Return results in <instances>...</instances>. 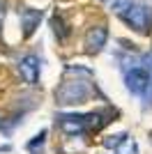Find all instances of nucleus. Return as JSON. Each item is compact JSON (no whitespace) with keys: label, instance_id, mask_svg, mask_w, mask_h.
Listing matches in <instances>:
<instances>
[{"label":"nucleus","instance_id":"4","mask_svg":"<svg viewBox=\"0 0 152 154\" xmlns=\"http://www.w3.org/2000/svg\"><path fill=\"white\" fill-rule=\"evenodd\" d=\"M97 117H101L99 113H90V115H62L60 117V129L67 136H81L88 129H97L101 122H95Z\"/></svg>","mask_w":152,"mask_h":154},{"label":"nucleus","instance_id":"11","mask_svg":"<svg viewBox=\"0 0 152 154\" xmlns=\"http://www.w3.org/2000/svg\"><path fill=\"white\" fill-rule=\"evenodd\" d=\"M5 2H2V0H0V26H2V21H5Z\"/></svg>","mask_w":152,"mask_h":154},{"label":"nucleus","instance_id":"2","mask_svg":"<svg viewBox=\"0 0 152 154\" xmlns=\"http://www.w3.org/2000/svg\"><path fill=\"white\" fill-rule=\"evenodd\" d=\"M125 81H127V88H129L131 94L147 97V92H150V88H152V71L147 69V67L136 62L134 67H129V69L125 71Z\"/></svg>","mask_w":152,"mask_h":154},{"label":"nucleus","instance_id":"10","mask_svg":"<svg viewBox=\"0 0 152 154\" xmlns=\"http://www.w3.org/2000/svg\"><path fill=\"white\" fill-rule=\"evenodd\" d=\"M44 140H46V131H39V136H35V140L28 143V149L35 154V152H37V147H42V145H44Z\"/></svg>","mask_w":152,"mask_h":154},{"label":"nucleus","instance_id":"1","mask_svg":"<svg viewBox=\"0 0 152 154\" xmlns=\"http://www.w3.org/2000/svg\"><path fill=\"white\" fill-rule=\"evenodd\" d=\"M113 12L125 21L129 28L138 32H147L150 28V14L143 5L134 2V0H113Z\"/></svg>","mask_w":152,"mask_h":154},{"label":"nucleus","instance_id":"8","mask_svg":"<svg viewBox=\"0 0 152 154\" xmlns=\"http://www.w3.org/2000/svg\"><path fill=\"white\" fill-rule=\"evenodd\" d=\"M115 154H138V145H136V140H134V138L125 136V138H122V143L115 147Z\"/></svg>","mask_w":152,"mask_h":154},{"label":"nucleus","instance_id":"9","mask_svg":"<svg viewBox=\"0 0 152 154\" xmlns=\"http://www.w3.org/2000/svg\"><path fill=\"white\" fill-rule=\"evenodd\" d=\"M125 136H127V134H115V136H106V138L101 140V145H104V147H108V149H115V147H118V145L122 143V138H125Z\"/></svg>","mask_w":152,"mask_h":154},{"label":"nucleus","instance_id":"6","mask_svg":"<svg viewBox=\"0 0 152 154\" xmlns=\"http://www.w3.org/2000/svg\"><path fill=\"white\" fill-rule=\"evenodd\" d=\"M19 71H21V76L25 78V83L35 85L37 78H39V58L37 55H25V58H21Z\"/></svg>","mask_w":152,"mask_h":154},{"label":"nucleus","instance_id":"3","mask_svg":"<svg viewBox=\"0 0 152 154\" xmlns=\"http://www.w3.org/2000/svg\"><path fill=\"white\" fill-rule=\"evenodd\" d=\"M90 97V85L83 81H65L55 90V101L71 106V103H83Z\"/></svg>","mask_w":152,"mask_h":154},{"label":"nucleus","instance_id":"5","mask_svg":"<svg viewBox=\"0 0 152 154\" xmlns=\"http://www.w3.org/2000/svg\"><path fill=\"white\" fill-rule=\"evenodd\" d=\"M106 39H108L106 26H92L85 32V48H88V53H99L106 46Z\"/></svg>","mask_w":152,"mask_h":154},{"label":"nucleus","instance_id":"12","mask_svg":"<svg viewBox=\"0 0 152 154\" xmlns=\"http://www.w3.org/2000/svg\"><path fill=\"white\" fill-rule=\"evenodd\" d=\"M150 143H152V131H150Z\"/></svg>","mask_w":152,"mask_h":154},{"label":"nucleus","instance_id":"7","mask_svg":"<svg viewBox=\"0 0 152 154\" xmlns=\"http://www.w3.org/2000/svg\"><path fill=\"white\" fill-rule=\"evenodd\" d=\"M39 21H42V12L39 9H32V7H23L21 9V28H23L25 37H30L39 28Z\"/></svg>","mask_w":152,"mask_h":154}]
</instances>
